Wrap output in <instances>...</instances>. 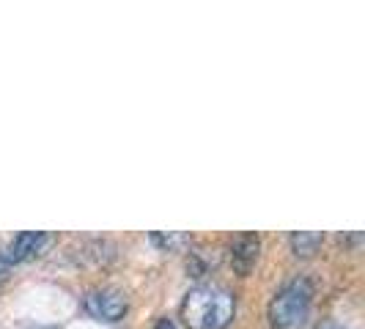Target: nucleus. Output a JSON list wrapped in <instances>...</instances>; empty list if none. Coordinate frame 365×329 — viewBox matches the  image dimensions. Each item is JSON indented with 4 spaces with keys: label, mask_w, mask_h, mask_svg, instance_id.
<instances>
[{
    "label": "nucleus",
    "mask_w": 365,
    "mask_h": 329,
    "mask_svg": "<svg viewBox=\"0 0 365 329\" xmlns=\"http://www.w3.org/2000/svg\"><path fill=\"white\" fill-rule=\"evenodd\" d=\"M234 313L237 299L220 283H198L184 293L182 321L187 329H225Z\"/></svg>",
    "instance_id": "1"
},
{
    "label": "nucleus",
    "mask_w": 365,
    "mask_h": 329,
    "mask_svg": "<svg viewBox=\"0 0 365 329\" xmlns=\"http://www.w3.org/2000/svg\"><path fill=\"white\" fill-rule=\"evenodd\" d=\"M313 308V286L308 277H294L272 296L267 318L272 329H299Z\"/></svg>",
    "instance_id": "2"
},
{
    "label": "nucleus",
    "mask_w": 365,
    "mask_h": 329,
    "mask_svg": "<svg viewBox=\"0 0 365 329\" xmlns=\"http://www.w3.org/2000/svg\"><path fill=\"white\" fill-rule=\"evenodd\" d=\"M83 308H86V313L93 315V318L115 324V321H121V318L127 315L129 302L118 288H93V291L86 293Z\"/></svg>",
    "instance_id": "3"
},
{
    "label": "nucleus",
    "mask_w": 365,
    "mask_h": 329,
    "mask_svg": "<svg viewBox=\"0 0 365 329\" xmlns=\"http://www.w3.org/2000/svg\"><path fill=\"white\" fill-rule=\"evenodd\" d=\"M231 266L239 277H247L253 272V266L258 263V256H261V236L247 231V234H239L234 241H231Z\"/></svg>",
    "instance_id": "4"
},
{
    "label": "nucleus",
    "mask_w": 365,
    "mask_h": 329,
    "mask_svg": "<svg viewBox=\"0 0 365 329\" xmlns=\"http://www.w3.org/2000/svg\"><path fill=\"white\" fill-rule=\"evenodd\" d=\"M47 241H50V236L41 234V231H22V234H17V236L3 247V256L14 266V263H22V261H28V258L38 256V253L47 247Z\"/></svg>",
    "instance_id": "5"
},
{
    "label": "nucleus",
    "mask_w": 365,
    "mask_h": 329,
    "mask_svg": "<svg viewBox=\"0 0 365 329\" xmlns=\"http://www.w3.org/2000/svg\"><path fill=\"white\" fill-rule=\"evenodd\" d=\"M319 247H322V234H311V231L292 234V250L297 258H311Z\"/></svg>",
    "instance_id": "6"
},
{
    "label": "nucleus",
    "mask_w": 365,
    "mask_h": 329,
    "mask_svg": "<svg viewBox=\"0 0 365 329\" xmlns=\"http://www.w3.org/2000/svg\"><path fill=\"white\" fill-rule=\"evenodd\" d=\"M151 241H154L160 250L176 253V250H182L184 244H190L192 239H190V234H151Z\"/></svg>",
    "instance_id": "7"
},
{
    "label": "nucleus",
    "mask_w": 365,
    "mask_h": 329,
    "mask_svg": "<svg viewBox=\"0 0 365 329\" xmlns=\"http://www.w3.org/2000/svg\"><path fill=\"white\" fill-rule=\"evenodd\" d=\"M9 269H11V263L6 261V256H3V247H0V280L6 277V272H9Z\"/></svg>",
    "instance_id": "8"
},
{
    "label": "nucleus",
    "mask_w": 365,
    "mask_h": 329,
    "mask_svg": "<svg viewBox=\"0 0 365 329\" xmlns=\"http://www.w3.org/2000/svg\"><path fill=\"white\" fill-rule=\"evenodd\" d=\"M154 329H176V327H173V321H168V318H160Z\"/></svg>",
    "instance_id": "9"
},
{
    "label": "nucleus",
    "mask_w": 365,
    "mask_h": 329,
    "mask_svg": "<svg viewBox=\"0 0 365 329\" xmlns=\"http://www.w3.org/2000/svg\"><path fill=\"white\" fill-rule=\"evenodd\" d=\"M316 329H346V327H341V324H332V321H329V324H322V327H316Z\"/></svg>",
    "instance_id": "10"
}]
</instances>
